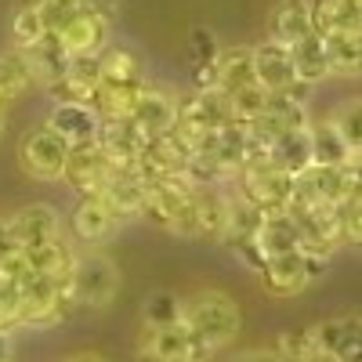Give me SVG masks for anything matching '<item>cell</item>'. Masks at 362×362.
Masks as SVG:
<instances>
[{"instance_id": "1", "label": "cell", "mask_w": 362, "mask_h": 362, "mask_svg": "<svg viewBox=\"0 0 362 362\" xmlns=\"http://www.w3.org/2000/svg\"><path fill=\"white\" fill-rule=\"evenodd\" d=\"M181 322L189 326L196 344L214 351L239 334V305L221 290H199L181 305Z\"/></svg>"}, {"instance_id": "2", "label": "cell", "mask_w": 362, "mask_h": 362, "mask_svg": "<svg viewBox=\"0 0 362 362\" xmlns=\"http://www.w3.org/2000/svg\"><path fill=\"white\" fill-rule=\"evenodd\" d=\"M18 290H22V326H54L76 305L69 290V276L58 279V276L25 272L18 279Z\"/></svg>"}, {"instance_id": "3", "label": "cell", "mask_w": 362, "mask_h": 362, "mask_svg": "<svg viewBox=\"0 0 362 362\" xmlns=\"http://www.w3.org/2000/svg\"><path fill=\"white\" fill-rule=\"evenodd\" d=\"M232 119V109H228V95L221 90H192L189 98L177 102V116H174V134L185 141L189 148H196L199 138H206L210 131L225 127Z\"/></svg>"}, {"instance_id": "4", "label": "cell", "mask_w": 362, "mask_h": 362, "mask_svg": "<svg viewBox=\"0 0 362 362\" xmlns=\"http://www.w3.org/2000/svg\"><path fill=\"white\" fill-rule=\"evenodd\" d=\"M235 177H239V196L254 203L261 214H283L293 199V174L272 167L268 160L243 163Z\"/></svg>"}, {"instance_id": "5", "label": "cell", "mask_w": 362, "mask_h": 362, "mask_svg": "<svg viewBox=\"0 0 362 362\" xmlns=\"http://www.w3.org/2000/svg\"><path fill=\"white\" fill-rule=\"evenodd\" d=\"M286 214L293 218L297 225V235H300V250L305 254H315V257H326L341 247V221H337V206H326V203H290Z\"/></svg>"}, {"instance_id": "6", "label": "cell", "mask_w": 362, "mask_h": 362, "mask_svg": "<svg viewBox=\"0 0 362 362\" xmlns=\"http://www.w3.org/2000/svg\"><path fill=\"white\" fill-rule=\"evenodd\" d=\"M322 272H326V257H315V254H305V250H290V254H279V257H268L257 276H261V286L272 297H293L312 279H319Z\"/></svg>"}, {"instance_id": "7", "label": "cell", "mask_w": 362, "mask_h": 362, "mask_svg": "<svg viewBox=\"0 0 362 362\" xmlns=\"http://www.w3.org/2000/svg\"><path fill=\"white\" fill-rule=\"evenodd\" d=\"M69 290H73L76 305L105 308L109 300L116 297V290H119V272H116V264L105 254H83V257L73 261Z\"/></svg>"}, {"instance_id": "8", "label": "cell", "mask_w": 362, "mask_h": 362, "mask_svg": "<svg viewBox=\"0 0 362 362\" xmlns=\"http://www.w3.org/2000/svg\"><path fill=\"white\" fill-rule=\"evenodd\" d=\"M69 141L62 134H54L47 124L29 131L18 145V160H22V170L37 181H58L66 174V160H69Z\"/></svg>"}, {"instance_id": "9", "label": "cell", "mask_w": 362, "mask_h": 362, "mask_svg": "<svg viewBox=\"0 0 362 362\" xmlns=\"http://www.w3.org/2000/svg\"><path fill=\"white\" fill-rule=\"evenodd\" d=\"M210 351L196 344L185 322L167 329H145L138 344V362H206Z\"/></svg>"}, {"instance_id": "10", "label": "cell", "mask_w": 362, "mask_h": 362, "mask_svg": "<svg viewBox=\"0 0 362 362\" xmlns=\"http://www.w3.org/2000/svg\"><path fill=\"white\" fill-rule=\"evenodd\" d=\"M54 37H58V44L69 51V58H76V54H102L109 47V37H112V22L105 15H98L95 8L80 4L62 22V29H58Z\"/></svg>"}, {"instance_id": "11", "label": "cell", "mask_w": 362, "mask_h": 362, "mask_svg": "<svg viewBox=\"0 0 362 362\" xmlns=\"http://www.w3.org/2000/svg\"><path fill=\"white\" fill-rule=\"evenodd\" d=\"M351 196V177L348 167H322L312 163L308 170H300L293 177V199L297 203H326V206H341ZM290 199V203H293Z\"/></svg>"}, {"instance_id": "12", "label": "cell", "mask_w": 362, "mask_h": 362, "mask_svg": "<svg viewBox=\"0 0 362 362\" xmlns=\"http://www.w3.org/2000/svg\"><path fill=\"white\" fill-rule=\"evenodd\" d=\"M112 163H109V156L98 148V141L95 145H76V148H69V160H66V181H69V189L73 192H80L83 199L87 196H102V189L109 185V177H112Z\"/></svg>"}, {"instance_id": "13", "label": "cell", "mask_w": 362, "mask_h": 362, "mask_svg": "<svg viewBox=\"0 0 362 362\" xmlns=\"http://www.w3.org/2000/svg\"><path fill=\"white\" fill-rule=\"evenodd\" d=\"M4 221H8V232H11L18 250L51 243V239L62 235V218H58V210L47 206V203H29V206L15 210V214L4 218Z\"/></svg>"}, {"instance_id": "14", "label": "cell", "mask_w": 362, "mask_h": 362, "mask_svg": "<svg viewBox=\"0 0 362 362\" xmlns=\"http://www.w3.org/2000/svg\"><path fill=\"white\" fill-rule=\"evenodd\" d=\"M312 344L337 362H362V315H341L312 326Z\"/></svg>"}, {"instance_id": "15", "label": "cell", "mask_w": 362, "mask_h": 362, "mask_svg": "<svg viewBox=\"0 0 362 362\" xmlns=\"http://www.w3.org/2000/svg\"><path fill=\"white\" fill-rule=\"evenodd\" d=\"M174 116H177V98L167 95L163 87L145 83L127 119H131V124H134L145 138H156V134H167V131L174 127Z\"/></svg>"}, {"instance_id": "16", "label": "cell", "mask_w": 362, "mask_h": 362, "mask_svg": "<svg viewBox=\"0 0 362 362\" xmlns=\"http://www.w3.org/2000/svg\"><path fill=\"white\" fill-rule=\"evenodd\" d=\"M47 127L54 134H62L73 148L76 145H95L98 131H102V116L90 105H80V102H54V109L47 116Z\"/></svg>"}, {"instance_id": "17", "label": "cell", "mask_w": 362, "mask_h": 362, "mask_svg": "<svg viewBox=\"0 0 362 362\" xmlns=\"http://www.w3.org/2000/svg\"><path fill=\"white\" fill-rule=\"evenodd\" d=\"M145 134L131 124V119H102L98 131V148L109 156L112 167H134L141 148H145Z\"/></svg>"}, {"instance_id": "18", "label": "cell", "mask_w": 362, "mask_h": 362, "mask_svg": "<svg viewBox=\"0 0 362 362\" xmlns=\"http://www.w3.org/2000/svg\"><path fill=\"white\" fill-rule=\"evenodd\" d=\"M102 199L112 214L124 221V218H138L141 214V203H145V177L134 167H116L109 185L102 189Z\"/></svg>"}, {"instance_id": "19", "label": "cell", "mask_w": 362, "mask_h": 362, "mask_svg": "<svg viewBox=\"0 0 362 362\" xmlns=\"http://www.w3.org/2000/svg\"><path fill=\"white\" fill-rule=\"evenodd\" d=\"M116 225H119V218L105 206L102 196H87V199H80L76 210H73V218H69L73 235L80 239V243H90V247H95V243H105V239L116 232Z\"/></svg>"}, {"instance_id": "20", "label": "cell", "mask_w": 362, "mask_h": 362, "mask_svg": "<svg viewBox=\"0 0 362 362\" xmlns=\"http://www.w3.org/2000/svg\"><path fill=\"white\" fill-rule=\"evenodd\" d=\"M254 80H257L264 90H283V87L297 83L290 47H286V44H276V40L257 44V47H254Z\"/></svg>"}, {"instance_id": "21", "label": "cell", "mask_w": 362, "mask_h": 362, "mask_svg": "<svg viewBox=\"0 0 362 362\" xmlns=\"http://www.w3.org/2000/svg\"><path fill=\"white\" fill-rule=\"evenodd\" d=\"M312 127V124H308ZM308 127H297V131H286L279 138H272L264 145V160L272 167H279L286 174H300V170H308L312 167V131Z\"/></svg>"}, {"instance_id": "22", "label": "cell", "mask_w": 362, "mask_h": 362, "mask_svg": "<svg viewBox=\"0 0 362 362\" xmlns=\"http://www.w3.org/2000/svg\"><path fill=\"white\" fill-rule=\"evenodd\" d=\"M312 29L326 33H362V0H308Z\"/></svg>"}, {"instance_id": "23", "label": "cell", "mask_w": 362, "mask_h": 362, "mask_svg": "<svg viewBox=\"0 0 362 362\" xmlns=\"http://www.w3.org/2000/svg\"><path fill=\"white\" fill-rule=\"evenodd\" d=\"M308 33H315L308 0H279V4L272 8V15H268V40L290 47L297 40H305Z\"/></svg>"}, {"instance_id": "24", "label": "cell", "mask_w": 362, "mask_h": 362, "mask_svg": "<svg viewBox=\"0 0 362 362\" xmlns=\"http://www.w3.org/2000/svg\"><path fill=\"white\" fill-rule=\"evenodd\" d=\"M22 54H25L29 69H33V80L44 83V87H54L58 80L66 76V69H69V51L58 44L54 33H44L33 47H25Z\"/></svg>"}, {"instance_id": "25", "label": "cell", "mask_w": 362, "mask_h": 362, "mask_svg": "<svg viewBox=\"0 0 362 362\" xmlns=\"http://www.w3.org/2000/svg\"><path fill=\"white\" fill-rule=\"evenodd\" d=\"M22 261H25V272H37V276H58V279H66L69 272H73V247L66 243V235H58L51 239V243H40V247H29L22 250Z\"/></svg>"}, {"instance_id": "26", "label": "cell", "mask_w": 362, "mask_h": 362, "mask_svg": "<svg viewBox=\"0 0 362 362\" xmlns=\"http://www.w3.org/2000/svg\"><path fill=\"white\" fill-rule=\"evenodd\" d=\"M261 221H264V214L254 206V203H247L243 196H228V218H225V232L218 235L221 243L228 247V250H235L239 243H247V239H254L257 235V228H261Z\"/></svg>"}, {"instance_id": "27", "label": "cell", "mask_w": 362, "mask_h": 362, "mask_svg": "<svg viewBox=\"0 0 362 362\" xmlns=\"http://www.w3.org/2000/svg\"><path fill=\"white\" fill-rule=\"evenodd\" d=\"M329 76H362V33H326Z\"/></svg>"}, {"instance_id": "28", "label": "cell", "mask_w": 362, "mask_h": 362, "mask_svg": "<svg viewBox=\"0 0 362 362\" xmlns=\"http://www.w3.org/2000/svg\"><path fill=\"white\" fill-rule=\"evenodd\" d=\"M257 83L254 80V47H221L218 54V90L235 95L239 87Z\"/></svg>"}, {"instance_id": "29", "label": "cell", "mask_w": 362, "mask_h": 362, "mask_svg": "<svg viewBox=\"0 0 362 362\" xmlns=\"http://www.w3.org/2000/svg\"><path fill=\"white\" fill-rule=\"evenodd\" d=\"M257 247L264 257H279V254H290V250H300V235H297V225L293 218L286 214H264L261 228H257Z\"/></svg>"}, {"instance_id": "30", "label": "cell", "mask_w": 362, "mask_h": 362, "mask_svg": "<svg viewBox=\"0 0 362 362\" xmlns=\"http://www.w3.org/2000/svg\"><path fill=\"white\" fill-rule=\"evenodd\" d=\"M290 58H293V73L300 83H319L329 76V62H326V44L319 33H308L305 40L290 44Z\"/></svg>"}, {"instance_id": "31", "label": "cell", "mask_w": 362, "mask_h": 362, "mask_svg": "<svg viewBox=\"0 0 362 362\" xmlns=\"http://www.w3.org/2000/svg\"><path fill=\"white\" fill-rule=\"evenodd\" d=\"M33 83H37V80H33V69H29L25 54H22L18 47H11V51L0 54V109L11 105V102H18Z\"/></svg>"}, {"instance_id": "32", "label": "cell", "mask_w": 362, "mask_h": 362, "mask_svg": "<svg viewBox=\"0 0 362 362\" xmlns=\"http://www.w3.org/2000/svg\"><path fill=\"white\" fill-rule=\"evenodd\" d=\"M138 80H145V73L131 47L109 44L98 54V83H138Z\"/></svg>"}, {"instance_id": "33", "label": "cell", "mask_w": 362, "mask_h": 362, "mask_svg": "<svg viewBox=\"0 0 362 362\" xmlns=\"http://www.w3.org/2000/svg\"><path fill=\"white\" fill-rule=\"evenodd\" d=\"M308 131H312V163H322V167H348V160H351L355 153L344 145V138L334 131V124H329V119H319V124H312Z\"/></svg>"}, {"instance_id": "34", "label": "cell", "mask_w": 362, "mask_h": 362, "mask_svg": "<svg viewBox=\"0 0 362 362\" xmlns=\"http://www.w3.org/2000/svg\"><path fill=\"white\" fill-rule=\"evenodd\" d=\"M225 218H228V196L218 185H203L196 189V221H199V235H221L225 232Z\"/></svg>"}, {"instance_id": "35", "label": "cell", "mask_w": 362, "mask_h": 362, "mask_svg": "<svg viewBox=\"0 0 362 362\" xmlns=\"http://www.w3.org/2000/svg\"><path fill=\"white\" fill-rule=\"evenodd\" d=\"M44 33H47V29H44V22H40L37 4H33V0H18V8H15V15H11V44H15L18 51H25V47H33Z\"/></svg>"}, {"instance_id": "36", "label": "cell", "mask_w": 362, "mask_h": 362, "mask_svg": "<svg viewBox=\"0 0 362 362\" xmlns=\"http://www.w3.org/2000/svg\"><path fill=\"white\" fill-rule=\"evenodd\" d=\"M181 300L177 293H170V290H156L153 297L145 300V308H141V315H145V329H167V326H177L181 322Z\"/></svg>"}, {"instance_id": "37", "label": "cell", "mask_w": 362, "mask_h": 362, "mask_svg": "<svg viewBox=\"0 0 362 362\" xmlns=\"http://www.w3.org/2000/svg\"><path fill=\"white\" fill-rule=\"evenodd\" d=\"M329 124H334V131L344 138L351 153H362V98H348L344 105H337Z\"/></svg>"}, {"instance_id": "38", "label": "cell", "mask_w": 362, "mask_h": 362, "mask_svg": "<svg viewBox=\"0 0 362 362\" xmlns=\"http://www.w3.org/2000/svg\"><path fill=\"white\" fill-rule=\"evenodd\" d=\"M264 102H268V90H264L261 83H247V87H239L235 95H228L232 119H235V124H254V119L264 112Z\"/></svg>"}, {"instance_id": "39", "label": "cell", "mask_w": 362, "mask_h": 362, "mask_svg": "<svg viewBox=\"0 0 362 362\" xmlns=\"http://www.w3.org/2000/svg\"><path fill=\"white\" fill-rule=\"evenodd\" d=\"M337 221H341V243L362 250V199L358 196H348L337 206Z\"/></svg>"}, {"instance_id": "40", "label": "cell", "mask_w": 362, "mask_h": 362, "mask_svg": "<svg viewBox=\"0 0 362 362\" xmlns=\"http://www.w3.org/2000/svg\"><path fill=\"white\" fill-rule=\"evenodd\" d=\"M22 326V290H18V279H8L0 276V329H11Z\"/></svg>"}, {"instance_id": "41", "label": "cell", "mask_w": 362, "mask_h": 362, "mask_svg": "<svg viewBox=\"0 0 362 362\" xmlns=\"http://www.w3.org/2000/svg\"><path fill=\"white\" fill-rule=\"evenodd\" d=\"M276 351L283 362H305L312 351H315V344H312V329H286V334L276 341Z\"/></svg>"}, {"instance_id": "42", "label": "cell", "mask_w": 362, "mask_h": 362, "mask_svg": "<svg viewBox=\"0 0 362 362\" xmlns=\"http://www.w3.org/2000/svg\"><path fill=\"white\" fill-rule=\"evenodd\" d=\"M189 51H192V62L196 66H206V62H218L221 44H218V37L210 33L206 25H196L192 33H189Z\"/></svg>"}, {"instance_id": "43", "label": "cell", "mask_w": 362, "mask_h": 362, "mask_svg": "<svg viewBox=\"0 0 362 362\" xmlns=\"http://www.w3.org/2000/svg\"><path fill=\"white\" fill-rule=\"evenodd\" d=\"M348 177H351V196L362 199V153H355L348 160Z\"/></svg>"}, {"instance_id": "44", "label": "cell", "mask_w": 362, "mask_h": 362, "mask_svg": "<svg viewBox=\"0 0 362 362\" xmlns=\"http://www.w3.org/2000/svg\"><path fill=\"white\" fill-rule=\"evenodd\" d=\"M11 254H18V247H15V239H11V232H8V221L0 218V264H4Z\"/></svg>"}, {"instance_id": "45", "label": "cell", "mask_w": 362, "mask_h": 362, "mask_svg": "<svg viewBox=\"0 0 362 362\" xmlns=\"http://www.w3.org/2000/svg\"><path fill=\"white\" fill-rule=\"evenodd\" d=\"M83 8H95L98 15H105L109 22L116 18V11H119V0H80Z\"/></svg>"}, {"instance_id": "46", "label": "cell", "mask_w": 362, "mask_h": 362, "mask_svg": "<svg viewBox=\"0 0 362 362\" xmlns=\"http://www.w3.org/2000/svg\"><path fill=\"white\" fill-rule=\"evenodd\" d=\"M235 362H283L276 351H268V348H261V351H247V355H239Z\"/></svg>"}, {"instance_id": "47", "label": "cell", "mask_w": 362, "mask_h": 362, "mask_svg": "<svg viewBox=\"0 0 362 362\" xmlns=\"http://www.w3.org/2000/svg\"><path fill=\"white\" fill-rule=\"evenodd\" d=\"M0 362H11V334L0 329Z\"/></svg>"}, {"instance_id": "48", "label": "cell", "mask_w": 362, "mask_h": 362, "mask_svg": "<svg viewBox=\"0 0 362 362\" xmlns=\"http://www.w3.org/2000/svg\"><path fill=\"white\" fill-rule=\"evenodd\" d=\"M305 362H337V358H334V355H326V351H312Z\"/></svg>"}, {"instance_id": "49", "label": "cell", "mask_w": 362, "mask_h": 362, "mask_svg": "<svg viewBox=\"0 0 362 362\" xmlns=\"http://www.w3.org/2000/svg\"><path fill=\"white\" fill-rule=\"evenodd\" d=\"M66 362H102L98 355H73V358H66Z\"/></svg>"}, {"instance_id": "50", "label": "cell", "mask_w": 362, "mask_h": 362, "mask_svg": "<svg viewBox=\"0 0 362 362\" xmlns=\"http://www.w3.org/2000/svg\"><path fill=\"white\" fill-rule=\"evenodd\" d=\"M0 127H4V116H0Z\"/></svg>"}]
</instances>
